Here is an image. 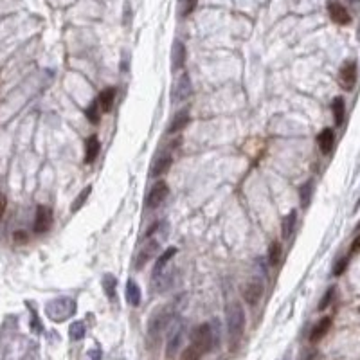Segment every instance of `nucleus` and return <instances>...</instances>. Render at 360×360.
Wrapping results in <instances>:
<instances>
[{"label": "nucleus", "instance_id": "obj_1", "mask_svg": "<svg viewBox=\"0 0 360 360\" xmlns=\"http://www.w3.org/2000/svg\"><path fill=\"white\" fill-rule=\"evenodd\" d=\"M245 333V312L240 303H231L227 306V339L229 347H234L240 344L241 337Z\"/></svg>", "mask_w": 360, "mask_h": 360}, {"label": "nucleus", "instance_id": "obj_2", "mask_svg": "<svg viewBox=\"0 0 360 360\" xmlns=\"http://www.w3.org/2000/svg\"><path fill=\"white\" fill-rule=\"evenodd\" d=\"M78 304L72 297H56L45 304V313L52 322H63L76 313Z\"/></svg>", "mask_w": 360, "mask_h": 360}, {"label": "nucleus", "instance_id": "obj_3", "mask_svg": "<svg viewBox=\"0 0 360 360\" xmlns=\"http://www.w3.org/2000/svg\"><path fill=\"white\" fill-rule=\"evenodd\" d=\"M171 319H173V304H168V306L155 310L153 315L150 317V321H148V337L153 342L158 341L162 331L170 326Z\"/></svg>", "mask_w": 360, "mask_h": 360}, {"label": "nucleus", "instance_id": "obj_4", "mask_svg": "<svg viewBox=\"0 0 360 360\" xmlns=\"http://www.w3.org/2000/svg\"><path fill=\"white\" fill-rule=\"evenodd\" d=\"M191 346L196 347L200 353H207L213 347L216 346L215 341V333H213V326L209 322H203V324H198L193 333H191Z\"/></svg>", "mask_w": 360, "mask_h": 360}, {"label": "nucleus", "instance_id": "obj_5", "mask_svg": "<svg viewBox=\"0 0 360 360\" xmlns=\"http://www.w3.org/2000/svg\"><path fill=\"white\" fill-rule=\"evenodd\" d=\"M158 250H160V240H155L153 236L152 238H146L144 247L139 250L137 259H135V268H137V270H142V266H144L155 254H158Z\"/></svg>", "mask_w": 360, "mask_h": 360}, {"label": "nucleus", "instance_id": "obj_6", "mask_svg": "<svg viewBox=\"0 0 360 360\" xmlns=\"http://www.w3.org/2000/svg\"><path fill=\"white\" fill-rule=\"evenodd\" d=\"M168 193H170V189H168V184L166 182H157L155 186H153L152 189H150V193H148V198H146V207L148 209H157L160 203L166 200V196H168Z\"/></svg>", "mask_w": 360, "mask_h": 360}, {"label": "nucleus", "instance_id": "obj_7", "mask_svg": "<svg viewBox=\"0 0 360 360\" xmlns=\"http://www.w3.org/2000/svg\"><path fill=\"white\" fill-rule=\"evenodd\" d=\"M355 83H357V63L346 62L341 67V72H339V85L344 90H353Z\"/></svg>", "mask_w": 360, "mask_h": 360}, {"label": "nucleus", "instance_id": "obj_8", "mask_svg": "<svg viewBox=\"0 0 360 360\" xmlns=\"http://www.w3.org/2000/svg\"><path fill=\"white\" fill-rule=\"evenodd\" d=\"M52 225V211L45 205H40L36 209V218H34V233L44 234L49 231V227Z\"/></svg>", "mask_w": 360, "mask_h": 360}, {"label": "nucleus", "instance_id": "obj_9", "mask_svg": "<svg viewBox=\"0 0 360 360\" xmlns=\"http://www.w3.org/2000/svg\"><path fill=\"white\" fill-rule=\"evenodd\" d=\"M171 162H173V157H171V153H168V152L158 153L157 157L153 158V162H152L150 177L157 178V177H160V175H164L166 171L171 168Z\"/></svg>", "mask_w": 360, "mask_h": 360}, {"label": "nucleus", "instance_id": "obj_10", "mask_svg": "<svg viewBox=\"0 0 360 360\" xmlns=\"http://www.w3.org/2000/svg\"><path fill=\"white\" fill-rule=\"evenodd\" d=\"M261 296H263V283L259 279H252V281H249L245 284V288H243V299H245V303L254 306L261 299Z\"/></svg>", "mask_w": 360, "mask_h": 360}, {"label": "nucleus", "instance_id": "obj_11", "mask_svg": "<svg viewBox=\"0 0 360 360\" xmlns=\"http://www.w3.org/2000/svg\"><path fill=\"white\" fill-rule=\"evenodd\" d=\"M328 11H329V18L333 20L335 24H339V26H347V24L351 22L349 11H347L342 4H339V2H331L328 7Z\"/></svg>", "mask_w": 360, "mask_h": 360}, {"label": "nucleus", "instance_id": "obj_12", "mask_svg": "<svg viewBox=\"0 0 360 360\" xmlns=\"http://www.w3.org/2000/svg\"><path fill=\"white\" fill-rule=\"evenodd\" d=\"M193 92V87H191V81H189V76L188 74H182L180 79L177 81V87L173 90V99L175 101H184L188 99Z\"/></svg>", "mask_w": 360, "mask_h": 360}, {"label": "nucleus", "instance_id": "obj_13", "mask_svg": "<svg viewBox=\"0 0 360 360\" xmlns=\"http://www.w3.org/2000/svg\"><path fill=\"white\" fill-rule=\"evenodd\" d=\"M317 144H319V150H321V153L328 155V153L333 150V144H335L333 130H331V128H324V130L319 133V137H317Z\"/></svg>", "mask_w": 360, "mask_h": 360}, {"label": "nucleus", "instance_id": "obj_14", "mask_svg": "<svg viewBox=\"0 0 360 360\" xmlns=\"http://www.w3.org/2000/svg\"><path fill=\"white\" fill-rule=\"evenodd\" d=\"M99 150H101V144H99V139L95 135H90L87 142H85V162L87 164H92L97 155H99Z\"/></svg>", "mask_w": 360, "mask_h": 360}, {"label": "nucleus", "instance_id": "obj_15", "mask_svg": "<svg viewBox=\"0 0 360 360\" xmlns=\"http://www.w3.org/2000/svg\"><path fill=\"white\" fill-rule=\"evenodd\" d=\"M329 328H331V317H322L321 321L313 326V329H312V333H310V341L319 342L324 335L328 333Z\"/></svg>", "mask_w": 360, "mask_h": 360}, {"label": "nucleus", "instance_id": "obj_16", "mask_svg": "<svg viewBox=\"0 0 360 360\" xmlns=\"http://www.w3.org/2000/svg\"><path fill=\"white\" fill-rule=\"evenodd\" d=\"M189 110L188 108H182L180 112H178L175 117H173V121H171V126H170V133H177L180 132L182 128H186V125H189Z\"/></svg>", "mask_w": 360, "mask_h": 360}, {"label": "nucleus", "instance_id": "obj_17", "mask_svg": "<svg viewBox=\"0 0 360 360\" xmlns=\"http://www.w3.org/2000/svg\"><path fill=\"white\" fill-rule=\"evenodd\" d=\"M177 254V249L175 247H170V249H166L164 252L160 254V258L157 259V263H155V268H153V274L152 276H157V274H160V272L164 270L166 266L170 265V261L173 259V256Z\"/></svg>", "mask_w": 360, "mask_h": 360}, {"label": "nucleus", "instance_id": "obj_18", "mask_svg": "<svg viewBox=\"0 0 360 360\" xmlns=\"http://www.w3.org/2000/svg\"><path fill=\"white\" fill-rule=\"evenodd\" d=\"M99 107H101V110L105 112V114H108L110 110H112V107H114V101H115V89H105L99 94Z\"/></svg>", "mask_w": 360, "mask_h": 360}, {"label": "nucleus", "instance_id": "obj_19", "mask_svg": "<svg viewBox=\"0 0 360 360\" xmlns=\"http://www.w3.org/2000/svg\"><path fill=\"white\" fill-rule=\"evenodd\" d=\"M180 342H182V328H178L177 331L170 337V341H168V347H166V357H168V360L175 359Z\"/></svg>", "mask_w": 360, "mask_h": 360}, {"label": "nucleus", "instance_id": "obj_20", "mask_svg": "<svg viewBox=\"0 0 360 360\" xmlns=\"http://www.w3.org/2000/svg\"><path fill=\"white\" fill-rule=\"evenodd\" d=\"M141 297H142V294H141L139 284L135 283L133 279H130V281L126 283V301L132 304V306H139Z\"/></svg>", "mask_w": 360, "mask_h": 360}, {"label": "nucleus", "instance_id": "obj_21", "mask_svg": "<svg viewBox=\"0 0 360 360\" xmlns=\"http://www.w3.org/2000/svg\"><path fill=\"white\" fill-rule=\"evenodd\" d=\"M331 112H333V119L335 125L341 126L344 123V115H346V103L342 97H335L333 103H331Z\"/></svg>", "mask_w": 360, "mask_h": 360}, {"label": "nucleus", "instance_id": "obj_22", "mask_svg": "<svg viewBox=\"0 0 360 360\" xmlns=\"http://www.w3.org/2000/svg\"><path fill=\"white\" fill-rule=\"evenodd\" d=\"M173 69H182L186 63V47L182 42H175L173 45Z\"/></svg>", "mask_w": 360, "mask_h": 360}, {"label": "nucleus", "instance_id": "obj_23", "mask_svg": "<svg viewBox=\"0 0 360 360\" xmlns=\"http://www.w3.org/2000/svg\"><path fill=\"white\" fill-rule=\"evenodd\" d=\"M115 288H117V279L112 274H105V278H103V290H105V294H107V297L110 301L115 299Z\"/></svg>", "mask_w": 360, "mask_h": 360}, {"label": "nucleus", "instance_id": "obj_24", "mask_svg": "<svg viewBox=\"0 0 360 360\" xmlns=\"http://www.w3.org/2000/svg\"><path fill=\"white\" fill-rule=\"evenodd\" d=\"M296 221H297V211H292V213H288V215L284 216V220H283V238L284 240H288V238L292 236L294 227H296Z\"/></svg>", "mask_w": 360, "mask_h": 360}, {"label": "nucleus", "instance_id": "obj_25", "mask_svg": "<svg viewBox=\"0 0 360 360\" xmlns=\"http://www.w3.org/2000/svg\"><path fill=\"white\" fill-rule=\"evenodd\" d=\"M85 333H87V326H85V322L83 321H76L70 324L69 335L72 341H81L83 337H85Z\"/></svg>", "mask_w": 360, "mask_h": 360}, {"label": "nucleus", "instance_id": "obj_26", "mask_svg": "<svg viewBox=\"0 0 360 360\" xmlns=\"http://www.w3.org/2000/svg\"><path fill=\"white\" fill-rule=\"evenodd\" d=\"M99 101H92L89 105V108L85 110V114H87V119L90 121V123H94V125H97L99 123V119H101V112L103 110H99Z\"/></svg>", "mask_w": 360, "mask_h": 360}, {"label": "nucleus", "instance_id": "obj_27", "mask_svg": "<svg viewBox=\"0 0 360 360\" xmlns=\"http://www.w3.org/2000/svg\"><path fill=\"white\" fill-rule=\"evenodd\" d=\"M90 193H92V186H87V188H85V189H83L81 193L78 195V198L74 200V203H72L70 211H72V213H78V211H79V209L85 205V202H87V198L90 196Z\"/></svg>", "mask_w": 360, "mask_h": 360}, {"label": "nucleus", "instance_id": "obj_28", "mask_svg": "<svg viewBox=\"0 0 360 360\" xmlns=\"http://www.w3.org/2000/svg\"><path fill=\"white\" fill-rule=\"evenodd\" d=\"M279 259H281V245L278 241H272L270 249H268V261L272 266H278Z\"/></svg>", "mask_w": 360, "mask_h": 360}, {"label": "nucleus", "instance_id": "obj_29", "mask_svg": "<svg viewBox=\"0 0 360 360\" xmlns=\"http://www.w3.org/2000/svg\"><path fill=\"white\" fill-rule=\"evenodd\" d=\"M312 193H313V182L310 180V182H306L301 188V205L303 207H306L310 203V200H312Z\"/></svg>", "mask_w": 360, "mask_h": 360}, {"label": "nucleus", "instance_id": "obj_30", "mask_svg": "<svg viewBox=\"0 0 360 360\" xmlns=\"http://www.w3.org/2000/svg\"><path fill=\"white\" fill-rule=\"evenodd\" d=\"M200 359H202V353L193 346L186 347L182 351V355H180V360H200Z\"/></svg>", "mask_w": 360, "mask_h": 360}, {"label": "nucleus", "instance_id": "obj_31", "mask_svg": "<svg viewBox=\"0 0 360 360\" xmlns=\"http://www.w3.org/2000/svg\"><path fill=\"white\" fill-rule=\"evenodd\" d=\"M333 296H335V286H329L328 290H326V294L322 296V299H321V303H319V312H322V310H326L329 306V303H331V299H333Z\"/></svg>", "mask_w": 360, "mask_h": 360}, {"label": "nucleus", "instance_id": "obj_32", "mask_svg": "<svg viewBox=\"0 0 360 360\" xmlns=\"http://www.w3.org/2000/svg\"><path fill=\"white\" fill-rule=\"evenodd\" d=\"M347 263H349V258H342V259H339L337 261V265H335V268H333V276H341L342 272L346 270V266H347Z\"/></svg>", "mask_w": 360, "mask_h": 360}, {"label": "nucleus", "instance_id": "obj_33", "mask_svg": "<svg viewBox=\"0 0 360 360\" xmlns=\"http://www.w3.org/2000/svg\"><path fill=\"white\" fill-rule=\"evenodd\" d=\"M196 2L198 0H186V7H184V15H189L195 11V7H196Z\"/></svg>", "mask_w": 360, "mask_h": 360}, {"label": "nucleus", "instance_id": "obj_34", "mask_svg": "<svg viewBox=\"0 0 360 360\" xmlns=\"http://www.w3.org/2000/svg\"><path fill=\"white\" fill-rule=\"evenodd\" d=\"M13 238L16 243H26L27 241V234L24 233V231H16V233L13 234Z\"/></svg>", "mask_w": 360, "mask_h": 360}, {"label": "nucleus", "instance_id": "obj_35", "mask_svg": "<svg viewBox=\"0 0 360 360\" xmlns=\"http://www.w3.org/2000/svg\"><path fill=\"white\" fill-rule=\"evenodd\" d=\"M6 207H7V198L2 193H0V220L4 218V213H6Z\"/></svg>", "mask_w": 360, "mask_h": 360}, {"label": "nucleus", "instance_id": "obj_36", "mask_svg": "<svg viewBox=\"0 0 360 360\" xmlns=\"http://www.w3.org/2000/svg\"><path fill=\"white\" fill-rule=\"evenodd\" d=\"M31 326H32V328H34V331H36V333H40V331H42V328H40V322H38V317H36V313H32Z\"/></svg>", "mask_w": 360, "mask_h": 360}, {"label": "nucleus", "instance_id": "obj_37", "mask_svg": "<svg viewBox=\"0 0 360 360\" xmlns=\"http://www.w3.org/2000/svg\"><path fill=\"white\" fill-rule=\"evenodd\" d=\"M360 250V236L359 238H355V241L351 243V249H349V252L355 254V252H359Z\"/></svg>", "mask_w": 360, "mask_h": 360}, {"label": "nucleus", "instance_id": "obj_38", "mask_svg": "<svg viewBox=\"0 0 360 360\" xmlns=\"http://www.w3.org/2000/svg\"><path fill=\"white\" fill-rule=\"evenodd\" d=\"M90 359L92 360H101V353H99V349H94V351H90Z\"/></svg>", "mask_w": 360, "mask_h": 360}]
</instances>
